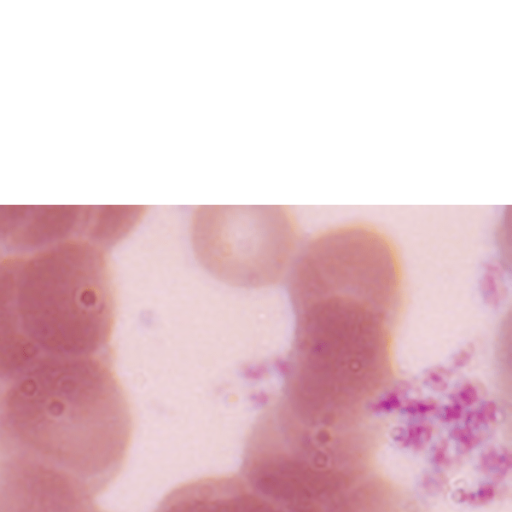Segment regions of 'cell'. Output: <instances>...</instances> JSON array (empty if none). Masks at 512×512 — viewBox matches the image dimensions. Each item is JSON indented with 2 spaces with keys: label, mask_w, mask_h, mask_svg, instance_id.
Here are the masks:
<instances>
[{
  "label": "cell",
  "mask_w": 512,
  "mask_h": 512,
  "mask_svg": "<svg viewBox=\"0 0 512 512\" xmlns=\"http://www.w3.org/2000/svg\"><path fill=\"white\" fill-rule=\"evenodd\" d=\"M131 434L112 352L47 361L3 385L0 455L63 470L95 496L121 471Z\"/></svg>",
  "instance_id": "cell-1"
},
{
  "label": "cell",
  "mask_w": 512,
  "mask_h": 512,
  "mask_svg": "<svg viewBox=\"0 0 512 512\" xmlns=\"http://www.w3.org/2000/svg\"><path fill=\"white\" fill-rule=\"evenodd\" d=\"M106 247L83 237L0 258V381L51 360L112 352Z\"/></svg>",
  "instance_id": "cell-2"
},
{
  "label": "cell",
  "mask_w": 512,
  "mask_h": 512,
  "mask_svg": "<svg viewBox=\"0 0 512 512\" xmlns=\"http://www.w3.org/2000/svg\"><path fill=\"white\" fill-rule=\"evenodd\" d=\"M77 478L41 461L0 455V512H104Z\"/></svg>",
  "instance_id": "cell-3"
},
{
  "label": "cell",
  "mask_w": 512,
  "mask_h": 512,
  "mask_svg": "<svg viewBox=\"0 0 512 512\" xmlns=\"http://www.w3.org/2000/svg\"><path fill=\"white\" fill-rule=\"evenodd\" d=\"M155 512H281L241 476L198 479L171 491Z\"/></svg>",
  "instance_id": "cell-4"
},
{
  "label": "cell",
  "mask_w": 512,
  "mask_h": 512,
  "mask_svg": "<svg viewBox=\"0 0 512 512\" xmlns=\"http://www.w3.org/2000/svg\"><path fill=\"white\" fill-rule=\"evenodd\" d=\"M2 391H3V384H2V382L0 381V400H1Z\"/></svg>",
  "instance_id": "cell-5"
},
{
  "label": "cell",
  "mask_w": 512,
  "mask_h": 512,
  "mask_svg": "<svg viewBox=\"0 0 512 512\" xmlns=\"http://www.w3.org/2000/svg\"><path fill=\"white\" fill-rule=\"evenodd\" d=\"M1 252H3V251H2V248H1V246H0V258H1Z\"/></svg>",
  "instance_id": "cell-6"
}]
</instances>
